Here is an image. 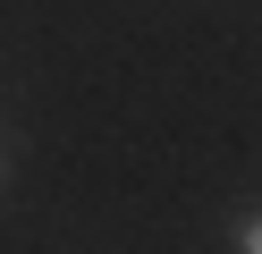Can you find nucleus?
I'll list each match as a JSON object with an SVG mask.
<instances>
[{"mask_svg":"<svg viewBox=\"0 0 262 254\" xmlns=\"http://www.w3.org/2000/svg\"><path fill=\"white\" fill-rule=\"evenodd\" d=\"M237 254H262V212H245V220H237Z\"/></svg>","mask_w":262,"mask_h":254,"instance_id":"f257e3e1","label":"nucleus"}]
</instances>
